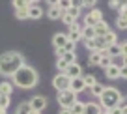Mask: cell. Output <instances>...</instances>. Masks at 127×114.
I'll list each match as a JSON object with an SVG mask.
<instances>
[{"mask_svg":"<svg viewBox=\"0 0 127 114\" xmlns=\"http://www.w3.org/2000/svg\"><path fill=\"white\" fill-rule=\"evenodd\" d=\"M11 82L15 84V86L23 88V90H32V88H36L37 82H39V75H37V71L32 66L24 64V66L19 67L17 73L11 77Z\"/></svg>","mask_w":127,"mask_h":114,"instance_id":"1","label":"cell"},{"mask_svg":"<svg viewBox=\"0 0 127 114\" xmlns=\"http://www.w3.org/2000/svg\"><path fill=\"white\" fill-rule=\"evenodd\" d=\"M24 66V58L17 51H6L0 54V75L2 77H13L19 67Z\"/></svg>","mask_w":127,"mask_h":114,"instance_id":"2","label":"cell"},{"mask_svg":"<svg viewBox=\"0 0 127 114\" xmlns=\"http://www.w3.org/2000/svg\"><path fill=\"white\" fill-rule=\"evenodd\" d=\"M99 99H101L99 107H101L103 110H108V109L118 107L120 101L123 99V95H122V92H120L118 88H114V86H105V90H103V94H101Z\"/></svg>","mask_w":127,"mask_h":114,"instance_id":"3","label":"cell"},{"mask_svg":"<svg viewBox=\"0 0 127 114\" xmlns=\"http://www.w3.org/2000/svg\"><path fill=\"white\" fill-rule=\"evenodd\" d=\"M77 101H79V97H77V94H73L71 90L58 92V105H62V109H71Z\"/></svg>","mask_w":127,"mask_h":114,"instance_id":"4","label":"cell"},{"mask_svg":"<svg viewBox=\"0 0 127 114\" xmlns=\"http://www.w3.org/2000/svg\"><path fill=\"white\" fill-rule=\"evenodd\" d=\"M52 86H54L58 92L69 90V86H71V77H67L65 73H58V75H54V79H52Z\"/></svg>","mask_w":127,"mask_h":114,"instance_id":"5","label":"cell"},{"mask_svg":"<svg viewBox=\"0 0 127 114\" xmlns=\"http://www.w3.org/2000/svg\"><path fill=\"white\" fill-rule=\"evenodd\" d=\"M101 21H103V11L97 9V8H94L90 13L84 15V24H82V26H92V28H94L95 24L101 23Z\"/></svg>","mask_w":127,"mask_h":114,"instance_id":"6","label":"cell"},{"mask_svg":"<svg viewBox=\"0 0 127 114\" xmlns=\"http://www.w3.org/2000/svg\"><path fill=\"white\" fill-rule=\"evenodd\" d=\"M28 105H30V109H32V110L43 112V109L47 107V97H43V95H34V97L28 101Z\"/></svg>","mask_w":127,"mask_h":114,"instance_id":"7","label":"cell"},{"mask_svg":"<svg viewBox=\"0 0 127 114\" xmlns=\"http://www.w3.org/2000/svg\"><path fill=\"white\" fill-rule=\"evenodd\" d=\"M69 90H71L73 94H77V95H79L80 92H86V84H84V79H82V77L71 79V86H69Z\"/></svg>","mask_w":127,"mask_h":114,"instance_id":"8","label":"cell"},{"mask_svg":"<svg viewBox=\"0 0 127 114\" xmlns=\"http://www.w3.org/2000/svg\"><path fill=\"white\" fill-rule=\"evenodd\" d=\"M67 41H69L67 34H64V32H58V34L52 36V45H54V49H64Z\"/></svg>","mask_w":127,"mask_h":114,"instance_id":"9","label":"cell"},{"mask_svg":"<svg viewBox=\"0 0 127 114\" xmlns=\"http://www.w3.org/2000/svg\"><path fill=\"white\" fill-rule=\"evenodd\" d=\"M94 30H95V38H103V36H107L108 32H110V26H108L105 21H101V23H97L94 26Z\"/></svg>","mask_w":127,"mask_h":114,"instance_id":"10","label":"cell"},{"mask_svg":"<svg viewBox=\"0 0 127 114\" xmlns=\"http://www.w3.org/2000/svg\"><path fill=\"white\" fill-rule=\"evenodd\" d=\"M65 75L67 77H71V79H77V77H82V67H80V64H71V66L67 67V71H65Z\"/></svg>","mask_w":127,"mask_h":114,"instance_id":"11","label":"cell"},{"mask_svg":"<svg viewBox=\"0 0 127 114\" xmlns=\"http://www.w3.org/2000/svg\"><path fill=\"white\" fill-rule=\"evenodd\" d=\"M84 114H103V109L97 103L88 101V103H84Z\"/></svg>","mask_w":127,"mask_h":114,"instance_id":"12","label":"cell"},{"mask_svg":"<svg viewBox=\"0 0 127 114\" xmlns=\"http://www.w3.org/2000/svg\"><path fill=\"white\" fill-rule=\"evenodd\" d=\"M41 15H43V9H41V6L32 4L30 8H28V19H41Z\"/></svg>","mask_w":127,"mask_h":114,"instance_id":"13","label":"cell"},{"mask_svg":"<svg viewBox=\"0 0 127 114\" xmlns=\"http://www.w3.org/2000/svg\"><path fill=\"white\" fill-rule=\"evenodd\" d=\"M67 39L71 41V43H79L80 39H82V28H80V30H71V28H69V34H67Z\"/></svg>","mask_w":127,"mask_h":114,"instance_id":"14","label":"cell"},{"mask_svg":"<svg viewBox=\"0 0 127 114\" xmlns=\"http://www.w3.org/2000/svg\"><path fill=\"white\" fill-rule=\"evenodd\" d=\"M11 92H13V82H9V80H2L0 82V94L2 95H9L11 97Z\"/></svg>","mask_w":127,"mask_h":114,"instance_id":"15","label":"cell"},{"mask_svg":"<svg viewBox=\"0 0 127 114\" xmlns=\"http://www.w3.org/2000/svg\"><path fill=\"white\" fill-rule=\"evenodd\" d=\"M110 58H116V56H122V49H120V43H114V45H108L107 47V52Z\"/></svg>","mask_w":127,"mask_h":114,"instance_id":"16","label":"cell"},{"mask_svg":"<svg viewBox=\"0 0 127 114\" xmlns=\"http://www.w3.org/2000/svg\"><path fill=\"white\" fill-rule=\"evenodd\" d=\"M95 39V30L92 26H82V41Z\"/></svg>","mask_w":127,"mask_h":114,"instance_id":"17","label":"cell"},{"mask_svg":"<svg viewBox=\"0 0 127 114\" xmlns=\"http://www.w3.org/2000/svg\"><path fill=\"white\" fill-rule=\"evenodd\" d=\"M105 75H107L108 79H120V67H114V66H108L107 69H105Z\"/></svg>","mask_w":127,"mask_h":114,"instance_id":"18","label":"cell"},{"mask_svg":"<svg viewBox=\"0 0 127 114\" xmlns=\"http://www.w3.org/2000/svg\"><path fill=\"white\" fill-rule=\"evenodd\" d=\"M103 39H105L107 45H114V43H118V34H116L114 30H110L107 36H103Z\"/></svg>","mask_w":127,"mask_h":114,"instance_id":"19","label":"cell"},{"mask_svg":"<svg viewBox=\"0 0 127 114\" xmlns=\"http://www.w3.org/2000/svg\"><path fill=\"white\" fill-rule=\"evenodd\" d=\"M101 52H97V51H94V52H90V56H88V62H90V66H99V62H101Z\"/></svg>","mask_w":127,"mask_h":114,"instance_id":"20","label":"cell"},{"mask_svg":"<svg viewBox=\"0 0 127 114\" xmlns=\"http://www.w3.org/2000/svg\"><path fill=\"white\" fill-rule=\"evenodd\" d=\"M62 23L65 24V26H73V24L77 23V19L71 15V13H67V11H64L62 13Z\"/></svg>","mask_w":127,"mask_h":114,"instance_id":"21","label":"cell"},{"mask_svg":"<svg viewBox=\"0 0 127 114\" xmlns=\"http://www.w3.org/2000/svg\"><path fill=\"white\" fill-rule=\"evenodd\" d=\"M103 90H105V86L97 80V82L94 84V86L90 88V92H92V95H95V97H101V94H103Z\"/></svg>","mask_w":127,"mask_h":114,"instance_id":"22","label":"cell"},{"mask_svg":"<svg viewBox=\"0 0 127 114\" xmlns=\"http://www.w3.org/2000/svg\"><path fill=\"white\" fill-rule=\"evenodd\" d=\"M116 28H118V30H127V17L125 15L116 17Z\"/></svg>","mask_w":127,"mask_h":114,"instance_id":"23","label":"cell"},{"mask_svg":"<svg viewBox=\"0 0 127 114\" xmlns=\"http://www.w3.org/2000/svg\"><path fill=\"white\" fill-rule=\"evenodd\" d=\"M49 19H52V21H56V19H62V11L58 9V6H54V8H49Z\"/></svg>","mask_w":127,"mask_h":114,"instance_id":"24","label":"cell"},{"mask_svg":"<svg viewBox=\"0 0 127 114\" xmlns=\"http://www.w3.org/2000/svg\"><path fill=\"white\" fill-rule=\"evenodd\" d=\"M69 110H71V114H84V101H77Z\"/></svg>","mask_w":127,"mask_h":114,"instance_id":"25","label":"cell"},{"mask_svg":"<svg viewBox=\"0 0 127 114\" xmlns=\"http://www.w3.org/2000/svg\"><path fill=\"white\" fill-rule=\"evenodd\" d=\"M67 67H69V64L65 62V60H62V58L56 60V69H58V73H65V71H67Z\"/></svg>","mask_w":127,"mask_h":114,"instance_id":"26","label":"cell"},{"mask_svg":"<svg viewBox=\"0 0 127 114\" xmlns=\"http://www.w3.org/2000/svg\"><path fill=\"white\" fill-rule=\"evenodd\" d=\"M82 79H84V84H86V90H90V88L97 82V79H95L94 75H82Z\"/></svg>","mask_w":127,"mask_h":114,"instance_id":"27","label":"cell"},{"mask_svg":"<svg viewBox=\"0 0 127 114\" xmlns=\"http://www.w3.org/2000/svg\"><path fill=\"white\" fill-rule=\"evenodd\" d=\"M9 101H11V97H9V95H2V94H0V109H2V110H8Z\"/></svg>","mask_w":127,"mask_h":114,"instance_id":"28","label":"cell"},{"mask_svg":"<svg viewBox=\"0 0 127 114\" xmlns=\"http://www.w3.org/2000/svg\"><path fill=\"white\" fill-rule=\"evenodd\" d=\"M62 60H65V62L71 66V64H75V62H77V52H65V54L62 56Z\"/></svg>","mask_w":127,"mask_h":114,"instance_id":"29","label":"cell"},{"mask_svg":"<svg viewBox=\"0 0 127 114\" xmlns=\"http://www.w3.org/2000/svg\"><path fill=\"white\" fill-rule=\"evenodd\" d=\"M71 8V0H58V9L60 11H67V9Z\"/></svg>","mask_w":127,"mask_h":114,"instance_id":"30","label":"cell"},{"mask_svg":"<svg viewBox=\"0 0 127 114\" xmlns=\"http://www.w3.org/2000/svg\"><path fill=\"white\" fill-rule=\"evenodd\" d=\"M28 112H30V105L28 103H21L15 110V114H28Z\"/></svg>","mask_w":127,"mask_h":114,"instance_id":"31","label":"cell"},{"mask_svg":"<svg viewBox=\"0 0 127 114\" xmlns=\"http://www.w3.org/2000/svg\"><path fill=\"white\" fill-rule=\"evenodd\" d=\"M110 66H114V67H122V66H123V56H116V58H110Z\"/></svg>","mask_w":127,"mask_h":114,"instance_id":"32","label":"cell"},{"mask_svg":"<svg viewBox=\"0 0 127 114\" xmlns=\"http://www.w3.org/2000/svg\"><path fill=\"white\" fill-rule=\"evenodd\" d=\"M99 66L107 69V67L110 66V56H108V54H103V56H101V62H99Z\"/></svg>","mask_w":127,"mask_h":114,"instance_id":"33","label":"cell"},{"mask_svg":"<svg viewBox=\"0 0 127 114\" xmlns=\"http://www.w3.org/2000/svg\"><path fill=\"white\" fill-rule=\"evenodd\" d=\"M17 19H28V9H15Z\"/></svg>","mask_w":127,"mask_h":114,"instance_id":"34","label":"cell"},{"mask_svg":"<svg viewBox=\"0 0 127 114\" xmlns=\"http://www.w3.org/2000/svg\"><path fill=\"white\" fill-rule=\"evenodd\" d=\"M84 47H86V49H88L90 52L97 51V47H95V41H94V39H90V41H84Z\"/></svg>","mask_w":127,"mask_h":114,"instance_id":"35","label":"cell"},{"mask_svg":"<svg viewBox=\"0 0 127 114\" xmlns=\"http://www.w3.org/2000/svg\"><path fill=\"white\" fill-rule=\"evenodd\" d=\"M75 47H77L75 43L67 41V43H65V47H64V52H75Z\"/></svg>","mask_w":127,"mask_h":114,"instance_id":"36","label":"cell"},{"mask_svg":"<svg viewBox=\"0 0 127 114\" xmlns=\"http://www.w3.org/2000/svg\"><path fill=\"white\" fill-rule=\"evenodd\" d=\"M82 8H92V9H94L95 8V0H84V2H82Z\"/></svg>","mask_w":127,"mask_h":114,"instance_id":"37","label":"cell"},{"mask_svg":"<svg viewBox=\"0 0 127 114\" xmlns=\"http://www.w3.org/2000/svg\"><path fill=\"white\" fill-rule=\"evenodd\" d=\"M71 8H75V9H82V0H71Z\"/></svg>","mask_w":127,"mask_h":114,"instance_id":"38","label":"cell"},{"mask_svg":"<svg viewBox=\"0 0 127 114\" xmlns=\"http://www.w3.org/2000/svg\"><path fill=\"white\" fill-rule=\"evenodd\" d=\"M108 6H110L112 9H120V6H122V2H120V0H110V2H108Z\"/></svg>","mask_w":127,"mask_h":114,"instance_id":"39","label":"cell"},{"mask_svg":"<svg viewBox=\"0 0 127 114\" xmlns=\"http://www.w3.org/2000/svg\"><path fill=\"white\" fill-rule=\"evenodd\" d=\"M67 13H71L75 19H79V17H80V9H75V8H69V9H67Z\"/></svg>","mask_w":127,"mask_h":114,"instance_id":"40","label":"cell"},{"mask_svg":"<svg viewBox=\"0 0 127 114\" xmlns=\"http://www.w3.org/2000/svg\"><path fill=\"white\" fill-rule=\"evenodd\" d=\"M120 49H122V56H127V39L120 43Z\"/></svg>","mask_w":127,"mask_h":114,"instance_id":"41","label":"cell"},{"mask_svg":"<svg viewBox=\"0 0 127 114\" xmlns=\"http://www.w3.org/2000/svg\"><path fill=\"white\" fill-rule=\"evenodd\" d=\"M120 79H127V66L120 67Z\"/></svg>","mask_w":127,"mask_h":114,"instance_id":"42","label":"cell"},{"mask_svg":"<svg viewBox=\"0 0 127 114\" xmlns=\"http://www.w3.org/2000/svg\"><path fill=\"white\" fill-rule=\"evenodd\" d=\"M64 54H65V52H64V49H56V56H58V58H62Z\"/></svg>","mask_w":127,"mask_h":114,"instance_id":"43","label":"cell"},{"mask_svg":"<svg viewBox=\"0 0 127 114\" xmlns=\"http://www.w3.org/2000/svg\"><path fill=\"white\" fill-rule=\"evenodd\" d=\"M58 114H71V110H69V109H60Z\"/></svg>","mask_w":127,"mask_h":114,"instance_id":"44","label":"cell"},{"mask_svg":"<svg viewBox=\"0 0 127 114\" xmlns=\"http://www.w3.org/2000/svg\"><path fill=\"white\" fill-rule=\"evenodd\" d=\"M28 114H41V112H37V110H32V109H30V112H28Z\"/></svg>","mask_w":127,"mask_h":114,"instance_id":"45","label":"cell"},{"mask_svg":"<svg viewBox=\"0 0 127 114\" xmlns=\"http://www.w3.org/2000/svg\"><path fill=\"white\" fill-rule=\"evenodd\" d=\"M123 66H127V56H123Z\"/></svg>","mask_w":127,"mask_h":114,"instance_id":"46","label":"cell"},{"mask_svg":"<svg viewBox=\"0 0 127 114\" xmlns=\"http://www.w3.org/2000/svg\"><path fill=\"white\" fill-rule=\"evenodd\" d=\"M0 114H8V110H2V109H0Z\"/></svg>","mask_w":127,"mask_h":114,"instance_id":"47","label":"cell"},{"mask_svg":"<svg viewBox=\"0 0 127 114\" xmlns=\"http://www.w3.org/2000/svg\"><path fill=\"white\" fill-rule=\"evenodd\" d=\"M125 17H127V13H125Z\"/></svg>","mask_w":127,"mask_h":114,"instance_id":"48","label":"cell"}]
</instances>
